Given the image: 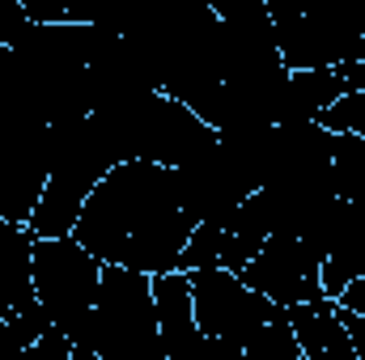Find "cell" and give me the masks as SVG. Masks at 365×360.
Segmentation results:
<instances>
[{
    "label": "cell",
    "instance_id": "10",
    "mask_svg": "<svg viewBox=\"0 0 365 360\" xmlns=\"http://www.w3.org/2000/svg\"><path fill=\"white\" fill-rule=\"evenodd\" d=\"M51 327L47 309L43 305H30V309H0V360H21L26 348Z\"/></svg>",
    "mask_w": 365,
    "mask_h": 360
},
{
    "label": "cell",
    "instance_id": "13",
    "mask_svg": "<svg viewBox=\"0 0 365 360\" xmlns=\"http://www.w3.org/2000/svg\"><path fill=\"white\" fill-rule=\"evenodd\" d=\"M336 305H340V301H336ZM340 322H344V331H349V339H353L357 360H365V318L361 314H353L349 305H340Z\"/></svg>",
    "mask_w": 365,
    "mask_h": 360
},
{
    "label": "cell",
    "instance_id": "14",
    "mask_svg": "<svg viewBox=\"0 0 365 360\" xmlns=\"http://www.w3.org/2000/svg\"><path fill=\"white\" fill-rule=\"evenodd\" d=\"M336 301H340V305H349L353 314H361V318H365V275L349 280V288H344V292H340Z\"/></svg>",
    "mask_w": 365,
    "mask_h": 360
},
{
    "label": "cell",
    "instance_id": "8",
    "mask_svg": "<svg viewBox=\"0 0 365 360\" xmlns=\"http://www.w3.org/2000/svg\"><path fill=\"white\" fill-rule=\"evenodd\" d=\"M284 309H289L302 360H357L353 339L340 322L336 297H314V301H297V305H284Z\"/></svg>",
    "mask_w": 365,
    "mask_h": 360
},
{
    "label": "cell",
    "instance_id": "2",
    "mask_svg": "<svg viewBox=\"0 0 365 360\" xmlns=\"http://www.w3.org/2000/svg\"><path fill=\"white\" fill-rule=\"evenodd\" d=\"M73 344V360H166L153 305V275L106 263L98 301Z\"/></svg>",
    "mask_w": 365,
    "mask_h": 360
},
{
    "label": "cell",
    "instance_id": "1",
    "mask_svg": "<svg viewBox=\"0 0 365 360\" xmlns=\"http://www.w3.org/2000/svg\"><path fill=\"white\" fill-rule=\"evenodd\" d=\"M191 229L195 225L182 212L170 166L115 162L90 191L73 238L102 263L158 275L179 268Z\"/></svg>",
    "mask_w": 365,
    "mask_h": 360
},
{
    "label": "cell",
    "instance_id": "15",
    "mask_svg": "<svg viewBox=\"0 0 365 360\" xmlns=\"http://www.w3.org/2000/svg\"><path fill=\"white\" fill-rule=\"evenodd\" d=\"M349 199H357V203H365V174L357 179V186H353V195H349Z\"/></svg>",
    "mask_w": 365,
    "mask_h": 360
},
{
    "label": "cell",
    "instance_id": "4",
    "mask_svg": "<svg viewBox=\"0 0 365 360\" xmlns=\"http://www.w3.org/2000/svg\"><path fill=\"white\" fill-rule=\"evenodd\" d=\"M102 268L106 263L93 250H86L73 233L34 238V255H30L34 297L47 309V318L68 331V339H77L90 318L93 301H98V284H102Z\"/></svg>",
    "mask_w": 365,
    "mask_h": 360
},
{
    "label": "cell",
    "instance_id": "5",
    "mask_svg": "<svg viewBox=\"0 0 365 360\" xmlns=\"http://www.w3.org/2000/svg\"><path fill=\"white\" fill-rule=\"evenodd\" d=\"M191 275V297H195V322L204 335L225 339L234 348H251L255 335L284 314V305H276L272 297H264L259 288H251L238 271L230 268H195Z\"/></svg>",
    "mask_w": 365,
    "mask_h": 360
},
{
    "label": "cell",
    "instance_id": "12",
    "mask_svg": "<svg viewBox=\"0 0 365 360\" xmlns=\"http://www.w3.org/2000/svg\"><path fill=\"white\" fill-rule=\"evenodd\" d=\"M323 127L331 132H353V136H365V90H349L340 93L323 115H319Z\"/></svg>",
    "mask_w": 365,
    "mask_h": 360
},
{
    "label": "cell",
    "instance_id": "3",
    "mask_svg": "<svg viewBox=\"0 0 365 360\" xmlns=\"http://www.w3.org/2000/svg\"><path fill=\"white\" fill-rule=\"evenodd\" d=\"M115 149L98 123V115H81L68 123H51V174L43 182V195L30 212L34 238H64L77 229V216L90 199L102 174L115 166Z\"/></svg>",
    "mask_w": 365,
    "mask_h": 360
},
{
    "label": "cell",
    "instance_id": "9",
    "mask_svg": "<svg viewBox=\"0 0 365 360\" xmlns=\"http://www.w3.org/2000/svg\"><path fill=\"white\" fill-rule=\"evenodd\" d=\"M357 275H365V203L344 199L331 250L323 259V292L340 297L349 288V280H357Z\"/></svg>",
    "mask_w": 365,
    "mask_h": 360
},
{
    "label": "cell",
    "instance_id": "11",
    "mask_svg": "<svg viewBox=\"0 0 365 360\" xmlns=\"http://www.w3.org/2000/svg\"><path fill=\"white\" fill-rule=\"evenodd\" d=\"M208 4L225 26H234L242 34H255V38H276L268 0H208Z\"/></svg>",
    "mask_w": 365,
    "mask_h": 360
},
{
    "label": "cell",
    "instance_id": "7",
    "mask_svg": "<svg viewBox=\"0 0 365 360\" xmlns=\"http://www.w3.org/2000/svg\"><path fill=\"white\" fill-rule=\"evenodd\" d=\"M153 305H158V331H162V352H166V360H204L208 335L195 322L191 275L182 268L158 271L153 275Z\"/></svg>",
    "mask_w": 365,
    "mask_h": 360
},
{
    "label": "cell",
    "instance_id": "6",
    "mask_svg": "<svg viewBox=\"0 0 365 360\" xmlns=\"http://www.w3.org/2000/svg\"><path fill=\"white\" fill-rule=\"evenodd\" d=\"M238 275L251 288H259L264 297H272L276 305H297V301L327 297L323 292V259L293 233H268L259 255Z\"/></svg>",
    "mask_w": 365,
    "mask_h": 360
}]
</instances>
